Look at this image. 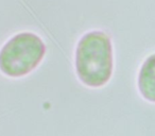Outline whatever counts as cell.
I'll return each mask as SVG.
<instances>
[{
  "instance_id": "6da1fadb",
  "label": "cell",
  "mask_w": 155,
  "mask_h": 136,
  "mask_svg": "<svg viewBox=\"0 0 155 136\" xmlns=\"http://www.w3.org/2000/svg\"><path fill=\"white\" fill-rule=\"evenodd\" d=\"M114 68L110 38L102 31L82 36L75 50V70L81 82L89 87H101L110 81Z\"/></svg>"
},
{
  "instance_id": "7a4b0ae2",
  "label": "cell",
  "mask_w": 155,
  "mask_h": 136,
  "mask_svg": "<svg viewBox=\"0 0 155 136\" xmlns=\"http://www.w3.org/2000/svg\"><path fill=\"white\" fill-rule=\"evenodd\" d=\"M45 53V44L36 34H16L0 50V70L11 78L24 77L38 66Z\"/></svg>"
},
{
  "instance_id": "3957f363",
  "label": "cell",
  "mask_w": 155,
  "mask_h": 136,
  "mask_svg": "<svg viewBox=\"0 0 155 136\" xmlns=\"http://www.w3.org/2000/svg\"><path fill=\"white\" fill-rule=\"evenodd\" d=\"M138 91L149 102L155 103V53L149 55L138 72Z\"/></svg>"
}]
</instances>
